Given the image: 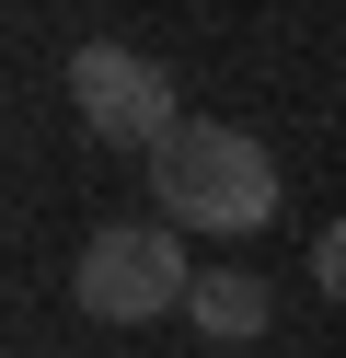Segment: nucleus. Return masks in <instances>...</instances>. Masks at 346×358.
I'll return each mask as SVG.
<instances>
[{
	"mask_svg": "<svg viewBox=\"0 0 346 358\" xmlns=\"http://www.w3.org/2000/svg\"><path fill=\"white\" fill-rule=\"evenodd\" d=\"M185 324H196L208 347H254V335L277 324V289L254 278V266H196V289H185Z\"/></svg>",
	"mask_w": 346,
	"mask_h": 358,
	"instance_id": "20e7f679",
	"label": "nucleus"
},
{
	"mask_svg": "<svg viewBox=\"0 0 346 358\" xmlns=\"http://www.w3.org/2000/svg\"><path fill=\"white\" fill-rule=\"evenodd\" d=\"M150 185H161V220L173 231H266L277 220V162L254 127H219V116H185L173 139L150 150Z\"/></svg>",
	"mask_w": 346,
	"mask_h": 358,
	"instance_id": "f257e3e1",
	"label": "nucleus"
},
{
	"mask_svg": "<svg viewBox=\"0 0 346 358\" xmlns=\"http://www.w3.org/2000/svg\"><path fill=\"white\" fill-rule=\"evenodd\" d=\"M312 278H323V301H346V220L312 243Z\"/></svg>",
	"mask_w": 346,
	"mask_h": 358,
	"instance_id": "39448f33",
	"label": "nucleus"
},
{
	"mask_svg": "<svg viewBox=\"0 0 346 358\" xmlns=\"http://www.w3.org/2000/svg\"><path fill=\"white\" fill-rule=\"evenodd\" d=\"M185 289H196V266H185L173 220H104L69 266V301L92 324H161V312H185Z\"/></svg>",
	"mask_w": 346,
	"mask_h": 358,
	"instance_id": "f03ea898",
	"label": "nucleus"
},
{
	"mask_svg": "<svg viewBox=\"0 0 346 358\" xmlns=\"http://www.w3.org/2000/svg\"><path fill=\"white\" fill-rule=\"evenodd\" d=\"M69 116H81L104 150H161L185 127V104H173V70H161V58L92 35V47H69Z\"/></svg>",
	"mask_w": 346,
	"mask_h": 358,
	"instance_id": "7ed1b4c3",
	"label": "nucleus"
}]
</instances>
